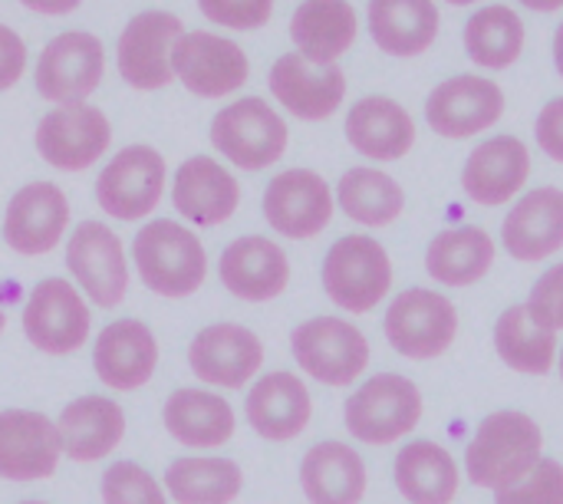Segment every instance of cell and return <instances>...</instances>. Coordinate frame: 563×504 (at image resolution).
Returning <instances> with one entry per match:
<instances>
[{"label": "cell", "instance_id": "obj_1", "mask_svg": "<svg viewBox=\"0 0 563 504\" xmlns=\"http://www.w3.org/2000/svg\"><path fill=\"white\" fill-rule=\"evenodd\" d=\"M544 459L541 426L515 409L485 416L465 446V475L475 489L501 492L525 482Z\"/></svg>", "mask_w": 563, "mask_h": 504}, {"label": "cell", "instance_id": "obj_2", "mask_svg": "<svg viewBox=\"0 0 563 504\" xmlns=\"http://www.w3.org/2000/svg\"><path fill=\"white\" fill-rule=\"evenodd\" d=\"M132 258L139 281L165 300H185L208 281V254L201 238L172 218L142 224L132 241Z\"/></svg>", "mask_w": 563, "mask_h": 504}, {"label": "cell", "instance_id": "obj_3", "mask_svg": "<svg viewBox=\"0 0 563 504\" xmlns=\"http://www.w3.org/2000/svg\"><path fill=\"white\" fill-rule=\"evenodd\" d=\"M426 399L422 390L402 373L369 376L343 403L346 432L363 446H393L402 442L422 423Z\"/></svg>", "mask_w": 563, "mask_h": 504}, {"label": "cell", "instance_id": "obj_4", "mask_svg": "<svg viewBox=\"0 0 563 504\" xmlns=\"http://www.w3.org/2000/svg\"><path fill=\"white\" fill-rule=\"evenodd\" d=\"M323 291L346 314H373L393 291L389 251L369 234H343L323 258Z\"/></svg>", "mask_w": 563, "mask_h": 504}, {"label": "cell", "instance_id": "obj_5", "mask_svg": "<svg viewBox=\"0 0 563 504\" xmlns=\"http://www.w3.org/2000/svg\"><path fill=\"white\" fill-rule=\"evenodd\" d=\"M290 353L297 366L330 386V390H346L353 386L366 366H369V340L360 327H353L343 317H310L290 333Z\"/></svg>", "mask_w": 563, "mask_h": 504}, {"label": "cell", "instance_id": "obj_6", "mask_svg": "<svg viewBox=\"0 0 563 504\" xmlns=\"http://www.w3.org/2000/svg\"><path fill=\"white\" fill-rule=\"evenodd\" d=\"M383 333L399 357L412 363H429L452 350L459 337V310L439 291L409 287L393 297L383 317Z\"/></svg>", "mask_w": 563, "mask_h": 504}, {"label": "cell", "instance_id": "obj_7", "mask_svg": "<svg viewBox=\"0 0 563 504\" xmlns=\"http://www.w3.org/2000/svg\"><path fill=\"white\" fill-rule=\"evenodd\" d=\"M290 129L280 112L257 96L234 99L211 119V145L234 168L261 172L284 158Z\"/></svg>", "mask_w": 563, "mask_h": 504}, {"label": "cell", "instance_id": "obj_8", "mask_svg": "<svg viewBox=\"0 0 563 504\" xmlns=\"http://www.w3.org/2000/svg\"><path fill=\"white\" fill-rule=\"evenodd\" d=\"M20 324L33 350L46 357H69L89 340L92 310L76 284L63 277H46L30 291Z\"/></svg>", "mask_w": 563, "mask_h": 504}, {"label": "cell", "instance_id": "obj_9", "mask_svg": "<svg viewBox=\"0 0 563 504\" xmlns=\"http://www.w3.org/2000/svg\"><path fill=\"white\" fill-rule=\"evenodd\" d=\"M165 178L168 168L162 152L152 145H125L102 165L96 178V201L115 221H139L158 208Z\"/></svg>", "mask_w": 563, "mask_h": 504}, {"label": "cell", "instance_id": "obj_10", "mask_svg": "<svg viewBox=\"0 0 563 504\" xmlns=\"http://www.w3.org/2000/svg\"><path fill=\"white\" fill-rule=\"evenodd\" d=\"M66 267L79 291L102 310L122 307L129 294V261L119 234L102 221H79L66 241Z\"/></svg>", "mask_w": 563, "mask_h": 504}, {"label": "cell", "instance_id": "obj_11", "mask_svg": "<svg viewBox=\"0 0 563 504\" xmlns=\"http://www.w3.org/2000/svg\"><path fill=\"white\" fill-rule=\"evenodd\" d=\"M106 73V50L99 36L86 30H69L53 36L36 59V92L56 106L86 102Z\"/></svg>", "mask_w": 563, "mask_h": 504}, {"label": "cell", "instance_id": "obj_12", "mask_svg": "<svg viewBox=\"0 0 563 504\" xmlns=\"http://www.w3.org/2000/svg\"><path fill=\"white\" fill-rule=\"evenodd\" d=\"M112 145V125L99 106H56L36 125V152L56 172H86Z\"/></svg>", "mask_w": 563, "mask_h": 504}, {"label": "cell", "instance_id": "obj_13", "mask_svg": "<svg viewBox=\"0 0 563 504\" xmlns=\"http://www.w3.org/2000/svg\"><path fill=\"white\" fill-rule=\"evenodd\" d=\"M333 211L336 198L327 178L313 168H287L264 188V218L290 241H310L323 234L333 221Z\"/></svg>", "mask_w": 563, "mask_h": 504}, {"label": "cell", "instance_id": "obj_14", "mask_svg": "<svg viewBox=\"0 0 563 504\" xmlns=\"http://www.w3.org/2000/svg\"><path fill=\"white\" fill-rule=\"evenodd\" d=\"M505 116V89L478 73H459L439 83L426 99V122L442 139H472L498 125Z\"/></svg>", "mask_w": 563, "mask_h": 504}, {"label": "cell", "instance_id": "obj_15", "mask_svg": "<svg viewBox=\"0 0 563 504\" xmlns=\"http://www.w3.org/2000/svg\"><path fill=\"white\" fill-rule=\"evenodd\" d=\"M191 373L214 390H244L264 366V343L244 324H211L188 343Z\"/></svg>", "mask_w": 563, "mask_h": 504}, {"label": "cell", "instance_id": "obj_16", "mask_svg": "<svg viewBox=\"0 0 563 504\" xmlns=\"http://www.w3.org/2000/svg\"><path fill=\"white\" fill-rule=\"evenodd\" d=\"M172 69L175 79H181V86L201 99H224L251 76L247 53L234 40L208 30H191L175 43Z\"/></svg>", "mask_w": 563, "mask_h": 504}, {"label": "cell", "instance_id": "obj_17", "mask_svg": "<svg viewBox=\"0 0 563 504\" xmlns=\"http://www.w3.org/2000/svg\"><path fill=\"white\" fill-rule=\"evenodd\" d=\"M181 36H185V26L168 10H145L132 17L115 46V63H119L122 79L142 92L165 89L175 79L172 50Z\"/></svg>", "mask_w": 563, "mask_h": 504}, {"label": "cell", "instance_id": "obj_18", "mask_svg": "<svg viewBox=\"0 0 563 504\" xmlns=\"http://www.w3.org/2000/svg\"><path fill=\"white\" fill-rule=\"evenodd\" d=\"M158 340L148 324L135 317H119L102 327L92 343V370L106 390L135 393L155 380L158 370Z\"/></svg>", "mask_w": 563, "mask_h": 504}, {"label": "cell", "instance_id": "obj_19", "mask_svg": "<svg viewBox=\"0 0 563 504\" xmlns=\"http://www.w3.org/2000/svg\"><path fill=\"white\" fill-rule=\"evenodd\" d=\"M63 459L59 429L36 409H0V479L43 482Z\"/></svg>", "mask_w": 563, "mask_h": 504}, {"label": "cell", "instance_id": "obj_20", "mask_svg": "<svg viewBox=\"0 0 563 504\" xmlns=\"http://www.w3.org/2000/svg\"><path fill=\"white\" fill-rule=\"evenodd\" d=\"M69 228V201L53 182H30L13 191L3 211V241L20 258L49 254Z\"/></svg>", "mask_w": 563, "mask_h": 504}, {"label": "cell", "instance_id": "obj_21", "mask_svg": "<svg viewBox=\"0 0 563 504\" xmlns=\"http://www.w3.org/2000/svg\"><path fill=\"white\" fill-rule=\"evenodd\" d=\"M218 277L231 297L244 304H271L290 284V261L277 241L264 234H244L221 251Z\"/></svg>", "mask_w": 563, "mask_h": 504}, {"label": "cell", "instance_id": "obj_22", "mask_svg": "<svg viewBox=\"0 0 563 504\" xmlns=\"http://www.w3.org/2000/svg\"><path fill=\"white\" fill-rule=\"evenodd\" d=\"M267 86L274 99L303 122H323L330 119L343 99H346V73L333 66H317L303 59L297 50L284 53L267 76Z\"/></svg>", "mask_w": 563, "mask_h": 504}, {"label": "cell", "instance_id": "obj_23", "mask_svg": "<svg viewBox=\"0 0 563 504\" xmlns=\"http://www.w3.org/2000/svg\"><path fill=\"white\" fill-rule=\"evenodd\" d=\"M247 426L264 442H294L307 432L313 416V399L297 373L274 370L251 383L244 399Z\"/></svg>", "mask_w": 563, "mask_h": 504}, {"label": "cell", "instance_id": "obj_24", "mask_svg": "<svg viewBox=\"0 0 563 504\" xmlns=\"http://www.w3.org/2000/svg\"><path fill=\"white\" fill-rule=\"evenodd\" d=\"M172 205L185 221L198 228H218L234 218L241 205V185L211 155H191L172 178Z\"/></svg>", "mask_w": 563, "mask_h": 504}, {"label": "cell", "instance_id": "obj_25", "mask_svg": "<svg viewBox=\"0 0 563 504\" xmlns=\"http://www.w3.org/2000/svg\"><path fill=\"white\" fill-rule=\"evenodd\" d=\"M531 178V152L518 135H495L472 149L462 168V188L475 205L501 208Z\"/></svg>", "mask_w": 563, "mask_h": 504}, {"label": "cell", "instance_id": "obj_26", "mask_svg": "<svg viewBox=\"0 0 563 504\" xmlns=\"http://www.w3.org/2000/svg\"><path fill=\"white\" fill-rule=\"evenodd\" d=\"M56 429H59L63 456L69 462L92 465L122 446L125 413L115 399L99 396V393H86V396H76L73 403L63 406Z\"/></svg>", "mask_w": 563, "mask_h": 504}, {"label": "cell", "instance_id": "obj_27", "mask_svg": "<svg viewBox=\"0 0 563 504\" xmlns=\"http://www.w3.org/2000/svg\"><path fill=\"white\" fill-rule=\"evenodd\" d=\"M505 251L521 261H548L563 248V188L544 185L518 198L501 224Z\"/></svg>", "mask_w": 563, "mask_h": 504}, {"label": "cell", "instance_id": "obj_28", "mask_svg": "<svg viewBox=\"0 0 563 504\" xmlns=\"http://www.w3.org/2000/svg\"><path fill=\"white\" fill-rule=\"evenodd\" d=\"M346 142L373 162H399L416 145V119L389 96H363L346 112Z\"/></svg>", "mask_w": 563, "mask_h": 504}, {"label": "cell", "instance_id": "obj_29", "mask_svg": "<svg viewBox=\"0 0 563 504\" xmlns=\"http://www.w3.org/2000/svg\"><path fill=\"white\" fill-rule=\"evenodd\" d=\"M165 432L188 449H221L238 432L234 406L211 390L181 386L162 406Z\"/></svg>", "mask_w": 563, "mask_h": 504}, {"label": "cell", "instance_id": "obj_30", "mask_svg": "<svg viewBox=\"0 0 563 504\" xmlns=\"http://www.w3.org/2000/svg\"><path fill=\"white\" fill-rule=\"evenodd\" d=\"M300 489L310 504H360L369 489V472L353 446L327 439L303 452Z\"/></svg>", "mask_w": 563, "mask_h": 504}, {"label": "cell", "instance_id": "obj_31", "mask_svg": "<svg viewBox=\"0 0 563 504\" xmlns=\"http://www.w3.org/2000/svg\"><path fill=\"white\" fill-rule=\"evenodd\" d=\"M360 17L350 0H303L290 17V40L297 53L317 66H333L353 50Z\"/></svg>", "mask_w": 563, "mask_h": 504}, {"label": "cell", "instance_id": "obj_32", "mask_svg": "<svg viewBox=\"0 0 563 504\" xmlns=\"http://www.w3.org/2000/svg\"><path fill=\"white\" fill-rule=\"evenodd\" d=\"M393 479L409 504H452L462 489V469L455 456L432 439L406 442L396 452Z\"/></svg>", "mask_w": 563, "mask_h": 504}, {"label": "cell", "instance_id": "obj_33", "mask_svg": "<svg viewBox=\"0 0 563 504\" xmlns=\"http://www.w3.org/2000/svg\"><path fill=\"white\" fill-rule=\"evenodd\" d=\"M366 20L376 46L399 59L432 50L442 23L435 0H369Z\"/></svg>", "mask_w": 563, "mask_h": 504}, {"label": "cell", "instance_id": "obj_34", "mask_svg": "<svg viewBox=\"0 0 563 504\" xmlns=\"http://www.w3.org/2000/svg\"><path fill=\"white\" fill-rule=\"evenodd\" d=\"M495 238L478 224L445 228L426 248V271L435 284L445 287H472L485 281L495 264Z\"/></svg>", "mask_w": 563, "mask_h": 504}, {"label": "cell", "instance_id": "obj_35", "mask_svg": "<svg viewBox=\"0 0 563 504\" xmlns=\"http://www.w3.org/2000/svg\"><path fill=\"white\" fill-rule=\"evenodd\" d=\"M495 350L505 366L525 376H548L558 366V333L544 330L531 314L528 304H511L495 320Z\"/></svg>", "mask_w": 563, "mask_h": 504}, {"label": "cell", "instance_id": "obj_36", "mask_svg": "<svg viewBox=\"0 0 563 504\" xmlns=\"http://www.w3.org/2000/svg\"><path fill=\"white\" fill-rule=\"evenodd\" d=\"M162 485L175 504H234L244 489V472L234 459L185 456L165 469Z\"/></svg>", "mask_w": 563, "mask_h": 504}, {"label": "cell", "instance_id": "obj_37", "mask_svg": "<svg viewBox=\"0 0 563 504\" xmlns=\"http://www.w3.org/2000/svg\"><path fill=\"white\" fill-rule=\"evenodd\" d=\"M336 205L350 221L363 228H389L406 211V191L389 172L360 165L340 178Z\"/></svg>", "mask_w": 563, "mask_h": 504}, {"label": "cell", "instance_id": "obj_38", "mask_svg": "<svg viewBox=\"0 0 563 504\" xmlns=\"http://www.w3.org/2000/svg\"><path fill=\"white\" fill-rule=\"evenodd\" d=\"M465 53L482 69L515 66L525 53V20L505 3L482 7L465 23Z\"/></svg>", "mask_w": 563, "mask_h": 504}, {"label": "cell", "instance_id": "obj_39", "mask_svg": "<svg viewBox=\"0 0 563 504\" xmlns=\"http://www.w3.org/2000/svg\"><path fill=\"white\" fill-rule=\"evenodd\" d=\"M102 504H168L165 485L139 462H115L99 479Z\"/></svg>", "mask_w": 563, "mask_h": 504}, {"label": "cell", "instance_id": "obj_40", "mask_svg": "<svg viewBox=\"0 0 563 504\" xmlns=\"http://www.w3.org/2000/svg\"><path fill=\"white\" fill-rule=\"evenodd\" d=\"M495 504H563V465L558 459H541L525 482L495 492Z\"/></svg>", "mask_w": 563, "mask_h": 504}, {"label": "cell", "instance_id": "obj_41", "mask_svg": "<svg viewBox=\"0 0 563 504\" xmlns=\"http://www.w3.org/2000/svg\"><path fill=\"white\" fill-rule=\"evenodd\" d=\"M528 314L544 327V330H563V261L551 264L531 287L528 294Z\"/></svg>", "mask_w": 563, "mask_h": 504}, {"label": "cell", "instance_id": "obj_42", "mask_svg": "<svg viewBox=\"0 0 563 504\" xmlns=\"http://www.w3.org/2000/svg\"><path fill=\"white\" fill-rule=\"evenodd\" d=\"M201 13L228 30H261L271 13L274 0H198Z\"/></svg>", "mask_w": 563, "mask_h": 504}, {"label": "cell", "instance_id": "obj_43", "mask_svg": "<svg viewBox=\"0 0 563 504\" xmlns=\"http://www.w3.org/2000/svg\"><path fill=\"white\" fill-rule=\"evenodd\" d=\"M534 139L548 158L563 165V96L544 102V109L538 112V122H534Z\"/></svg>", "mask_w": 563, "mask_h": 504}, {"label": "cell", "instance_id": "obj_44", "mask_svg": "<svg viewBox=\"0 0 563 504\" xmlns=\"http://www.w3.org/2000/svg\"><path fill=\"white\" fill-rule=\"evenodd\" d=\"M23 69H26V46L10 26L0 23V92L13 89Z\"/></svg>", "mask_w": 563, "mask_h": 504}, {"label": "cell", "instance_id": "obj_45", "mask_svg": "<svg viewBox=\"0 0 563 504\" xmlns=\"http://www.w3.org/2000/svg\"><path fill=\"white\" fill-rule=\"evenodd\" d=\"M26 10H33V13H43V17H66V13H73L82 0H20Z\"/></svg>", "mask_w": 563, "mask_h": 504}, {"label": "cell", "instance_id": "obj_46", "mask_svg": "<svg viewBox=\"0 0 563 504\" xmlns=\"http://www.w3.org/2000/svg\"><path fill=\"white\" fill-rule=\"evenodd\" d=\"M525 7H531V10H538V13H554V10H561L563 0H521Z\"/></svg>", "mask_w": 563, "mask_h": 504}, {"label": "cell", "instance_id": "obj_47", "mask_svg": "<svg viewBox=\"0 0 563 504\" xmlns=\"http://www.w3.org/2000/svg\"><path fill=\"white\" fill-rule=\"evenodd\" d=\"M554 63H558V73L563 76V23L558 26V33H554Z\"/></svg>", "mask_w": 563, "mask_h": 504}, {"label": "cell", "instance_id": "obj_48", "mask_svg": "<svg viewBox=\"0 0 563 504\" xmlns=\"http://www.w3.org/2000/svg\"><path fill=\"white\" fill-rule=\"evenodd\" d=\"M445 3H452V7H468V3H478V0H445Z\"/></svg>", "mask_w": 563, "mask_h": 504}, {"label": "cell", "instance_id": "obj_49", "mask_svg": "<svg viewBox=\"0 0 563 504\" xmlns=\"http://www.w3.org/2000/svg\"><path fill=\"white\" fill-rule=\"evenodd\" d=\"M3 330H7V314H3V307H0V337H3Z\"/></svg>", "mask_w": 563, "mask_h": 504}, {"label": "cell", "instance_id": "obj_50", "mask_svg": "<svg viewBox=\"0 0 563 504\" xmlns=\"http://www.w3.org/2000/svg\"><path fill=\"white\" fill-rule=\"evenodd\" d=\"M558 370H561V380H563V347H561V353H558Z\"/></svg>", "mask_w": 563, "mask_h": 504}, {"label": "cell", "instance_id": "obj_51", "mask_svg": "<svg viewBox=\"0 0 563 504\" xmlns=\"http://www.w3.org/2000/svg\"><path fill=\"white\" fill-rule=\"evenodd\" d=\"M16 504H49V502H36V498H30V502H16Z\"/></svg>", "mask_w": 563, "mask_h": 504}]
</instances>
